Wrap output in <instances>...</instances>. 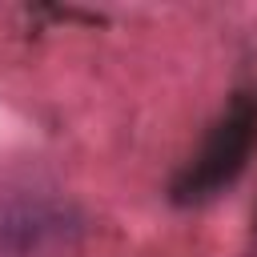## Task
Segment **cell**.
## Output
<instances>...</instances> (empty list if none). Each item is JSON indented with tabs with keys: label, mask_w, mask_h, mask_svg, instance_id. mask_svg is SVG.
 <instances>
[{
	"label": "cell",
	"mask_w": 257,
	"mask_h": 257,
	"mask_svg": "<svg viewBox=\"0 0 257 257\" xmlns=\"http://www.w3.org/2000/svg\"><path fill=\"white\" fill-rule=\"evenodd\" d=\"M76 233V217L64 201L40 193H16L0 201V257H44Z\"/></svg>",
	"instance_id": "2"
},
{
	"label": "cell",
	"mask_w": 257,
	"mask_h": 257,
	"mask_svg": "<svg viewBox=\"0 0 257 257\" xmlns=\"http://www.w3.org/2000/svg\"><path fill=\"white\" fill-rule=\"evenodd\" d=\"M257 145V100L253 96H241L217 124L213 133L205 137L201 153L189 161V169L177 177L173 193L177 201L193 205V201H205V197H217L225 185H233V177L245 169L249 153Z\"/></svg>",
	"instance_id": "1"
}]
</instances>
